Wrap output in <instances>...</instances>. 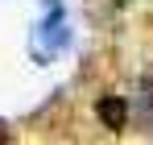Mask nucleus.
<instances>
[{
    "label": "nucleus",
    "mask_w": 153,
    "mask_h": 145,
    "mask_svg": "<svg viewBox=\"0 0 153 145\" xmlns=\"http://www.w3.org/2000/svg\"><path fill=\"white\" fill-rule=\"evenodd\" d=\"M0 141H8V124L4 120H0Z\"/></svg>",
    "instance_id": "f03ea898"
},
{
    "label": "nucleus",
    "mask_w": 153,
    "mask_h": 145,
    "mask_svg": "<svg viewBox=\"0 0 153 145\" xmlns=\"http://www.w3.org/2000/svg\"><path fill=\"white\" fill-rule=\"evenodd\" d=\"M95 112H100L103 129H112V133H120L128 124V104L120 96H100V104H95Z\"/></svg>",
    "instance_id": "f257e3e1"
}]
</instances>
